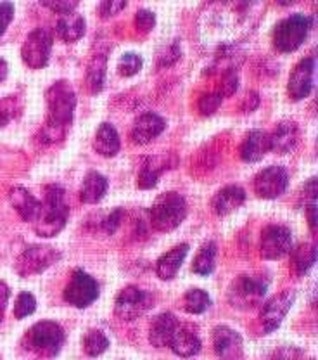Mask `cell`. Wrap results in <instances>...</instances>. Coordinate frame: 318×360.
<instances>
[{"instance_id":"cell-1","label":"cell","mask_w":318,"mask_h":360,"mask_svg":"<svg viewBox=\"0 0 318 360\" xmlns=\"http://www.w3.org/2000/svg\"><path fill=\"white\" fill-rule=\"evenodd\" d=\"M47 122L40 132V141L44 144H55L66 135V130L73 123L77 110V94L69 82L59 80L52 84L46 92Z\"/></svg>"},{"instance_id":"cell-2","label":"cell","mask_w":318,"mask_h":360,"mask_svg":"<svg viewBox=\"0 0 318 360\" xmlns=\"http://www.w3.org/2000/svg\"><path fill=\"white\" fill-rule=\"evenodd\" d=\"M69 217L65 187L52 184L46 189V200L42 202V213L35 224V232L40 238H54L66 227Z\"/></svg>"},{"instance_id":"cell-3","label":"cell","mask_w":318,"mask_h":360,"mask_svg":"<svg viewBox=\"0 0 318 360\" xmlns=\"http://www.w3.org/2000/svg\"><path fill=\"white\" fill-rule=\"evenodd\" d=\"M66 333L62 326H59L54 321H42L37 322L35 326L26 331L25 345L28 350L40 357H58L65 347Z\"/></svg>"},{"instance_id":"cell-4","label":"cell","mask_w":318,"mask_h":360,"mask_svg":"<svg viewBox=\"0 0 318 360\" xmlns=\"http://www.w3.org/2000/svg\"><path fill=\"white\" fill-rule=\"evenodd\" d=\"M187 217V201L178 193H163L149 210V222L159 232L180 227Z\"/></svg>"},{"instance_id":"cell-5","label":"cell","mask_w":318,"mask_h":360,"mask_svg":"<svg viewBox=\"0 0 318 360\" xmlns=\"http://www.w3.org/2000/svg\"><path fill=\"white\" fill-rule=\"evenodd\" d=\"M270 279L267 276H237L228 288V302L239 310H251L267 296Z\"/></svg>"},{"instance_id":"cell-6","label":"cell","mask_w":318,"mask_h":360,"mask_svg":"<svg viewBox=\"0 0 318 360\" xmlns=\"http://www.w3.org/2000/svg\"><path fill=\"white\" fill-rule=\"evenodd\" d=\"M313 20L305 14H291L275 25L272 42L279 52H294L301 47L308 37Z\"/></svg>"},{"instance_id":"cell-7","label":"cell","mask_w":318,"mask_h":360,"mask_svg":"<svg viewBox=\"0 0 318 360\" xmlns=\"http://www.w3.org/2000/svg\"><path fill=\"white\" fill-rule=\"evenodd\" d=\"M154 307V298L149 291L138 286H126L118 292L114 302V314L123 321H135Z\"/></svg>"},{"instance_id":"cell-8","label":"cell","mask_w":318,"mask_h":360,"mask_svg":"<svg viewBox=\"0 0 318 360\" xmlns=\"http://www.w3.org/2000/svg\"><path fill=\"white\" fill-rule=\"evenodd\" d=\"M62 255L55 248L46 245H33L28 246L16 260V272L21 277L39 276L46 272L48 267L58 264Z\"/></svg>"},{"instance_id":"cell-9","label":"cell","mask_w":318,"mask_h":360,"mask_svg":"<svg viewBox=\"0 0 318 360\" xmlns=\"http://www.w3.org/2000/svg\"><path fill=\"white\" fill-rule=\"evenodd\" d=\"M99 283L93 279L91 274H87L81 269H77L71 274V279L66 284L62 296H65L66 303H69L71 307L87 309L99 298Z\"/></svg>"},{"instance_id":"cell-10","label":"cell","mask_w":318,"mask_h":360,"mask_svg":"<svg viewBox=\"0 0 318 360\" xmlns=\"http://www.w3.org/2000/svg\"><path fill=\"white\" fill-rule=\"evenodd\" d=\"M52 33L47 28L40 26L28 33L23 47H21V58L33 70L46 68L52 52Z\"/></svg>"},{"instance_id":"cell-11","label":"cell","mask_w":318,"mask_h":360,"mask_svg":"<svg viewBox=\"0 0 318 360\" xmlns=\"http://www.w3.org/2000/svg\"><path fill=\"white\" fill-rule=\"evenodd\" d=\"M293 250V232L279 224L267 225L261 231L260 253L265 260H280Z\"/></svg>"},{"instance_id":"cell-12","label":"cell","mask_w":318,"mask_h":360,"mask_svg":"<svg viewBox=\"0 0 318 360\" xmlns=\"http://www.w3.org/2000/svg\"><path fill=\"white\" fill-rule=\"evenodd\" d=\"M317 75V58L315 56H306L293 68L287 82V94L293 101H303L312 94L315 87Z\"/></svg>"},{"instance_id":"cell-13","label":"cell","mask_w":318,"mask_h":360,"mask_svg":"<svg viewBox=\"0 0 318 360\" xmlns=\"http://www.w3.org/2000/svg\"><path fill=\"white\" fill-rule=\"evenodd\" d=\"M296 300V291L294 290H286L277 292L275 296H272L267 303L263 305L260 312V322L263 333H273L280 328V324L284 322L286 315L289 314L291 307H293Z\"/></svg>"},{"instance_id":"cell-14","label":"cell","mask_w":318,"mask_h":360,"mask_svg":"<svg viewBox=\"0 0 318 360\" xmlns=\"http://www.w3.org/2000/svg\"><path fill=\"white\" fill-rule=\"evenodd\" d=\"M289 187V174L280 165L263 168L254 179V191L263 200H277Z\"/></svg>"},{"instance_id":"cell-15","label":"cell","mask_w":318,"mask_h":360,"mask_svg":"<svg viewBox=\"0 0 318 360\" xmlns=\"http://www.w3.org/2000/svg\"><path fill=\"white\" fill-rule=\"evenodd\" d=\"M213 350L222 360H241L244 354V341L235 329L216 326L213 329Z\"/></svg>"},{"instance_id":"cell-16","label":"cell","mask_w":318,"mask_h":360,"mask_svg":"<svg viewBox=\"0 0 318 360\" xmlns=\"http://www.w3.org/2000/svg\"><path fill=\"white\" fill-rule=\"evenodd\" d=\"M166 130V120L158 112H144L135 120L130 137L137 146H145Z\"/></svg>"},{"instance_id":"cell-17","label":"cell","mask_w":318,"mask_h":360,"mask_svg":"<svg viewBox=\"0 0 318 360\" xmlns=\"http://www.w3.org/2000/svg\"><path fill=\"white\" fill-rule=\"evenodd\" d=\"M175 160L173 155H161V156H149L145 158L144 165L140 167V172H138L137 184L140 189H154L158 186V180L161 175L164 174L170 168H175Z\"/></svg>"},{"instance_id":"cell-18","label":"cell","mask_w":318,"mask_h":360,"mask_svg":"<svg viewBox=\"0 0 318 360\" xmlns=\"http://www.w3.org/2000/svg\"><path fill=\"white\" fill-rule=\"evenodd\" d=\"M268 137H270V151L275 155H289L298 146L299 127L293 120H284V122L277 123L273 132L268 134Z\"/></svg>"},{"instance_id":"cell-19","label":"cell","mask_w":318,"mask_h":360,"mask_svg":"<svg viewBox=\"0 0 318 360\" xmlns=\"http://www.w3.org/2000/svg\"><path fill=\"white\" fill-rule=\"evenodd\" d=\"M9 201L25 222L37 224L40 213H42V201L37 200L28 189H25V187H13L9 193Z\"/></svg>"},{"instance_id":"cell-20","label":"cell","mask_w":318,"mask_h":360,"mask_svg":"<svg viewBox=\"0 0 318 360\" xmlns=\"http://www.w3.org/2000/svg\"><path fill=\"white\" fill-rule=\"evenodd\" d=\"M178 324L180 322L171 312H163L158 317H154V321L151 322V328H149V341H151L152 347H168L175 331H177Z\"/></svg>"},{"instance_id":"cell-21","label":"cell","mask_w":318,"mask_h":360,"mask_svg":"<svg viewBox=\"0 0 318 360\" xmlns=\"http://www.w3.org/2000/svg\"><path fill=\"white\" fill-rule=\"evenodd\" d=\"M241 158L248 163H256L263 160L267 153H270V137L263 130H251L246 134L241 148H239Z\"/></svg>"},{"instance_id":"cell-22","label":"cell","mask_w":318,"mask_h":360,"mask_svg":"<svg viewBox=\"0 0 318 360\" xmlns=\"http://www.w3.org/2000/svg\"><path fill=\"white\" fill-rule=\"evenodd\" d=\"M168 347H170L178 357L189 359L199 354L201 348H203V343H201V338L196 335V331H194L190 326L178 324L177 331H175V335L171 338Z\"/></svg>"},{"instance_id":"cell-23","label":"cell","mask_w":318,"mask_h":360,"mask_svg":"<svg viewBox=\"0 0 318 360\" xmlns=\"http://www.w3.org/2000/svg\"><path fill=\"white\" fill-rule=\"evenodd\" d=\"M246 202V191L239 186H227L220 189L211 200V208L216 215L225 217Z\"/></svg>"},{"instance_id":"cell-24","label":"cell","mask_w":318,"mask_h":360,"mask_svg":"<svg viewBox=\"0 0 318 360\" xmlns=\"http://www.w3.org/2000/svg\"><path fill=\"white\" fill-rule=\"evenodd\" d=\"M189 255V245L187 243H180L175 248H171L168 253H164L156 264V274L161 281H171L180 270L183 260Z\"/></svg>"},{"instance_id":"cell-25","label":"cell","mask_w":318,"mask_h":360,"mask_svg":"<svg viewBox=\"0 0 318 360\" xmlns=\"http://www.w3.org/2000/svg\"><path fill=\"white\" fill-rule=\"evenodd\" d=\"M93 149L104 158H114L121 149V139L111 123H100L93 137Z\"/></svg>"},{"instance_id":"cell-26","label":"cell","mask_w":318,"mask_h":360,"mask_svg":"<svg viewBox=\"0 0 318 360\" xmlns=\"http://www.w3.org/2000/svg\"><path fill=\"white\" fill-rule=\"evenodd\" d=\"M55 32L65 40L66 44H74L84 39L87 32V22H85L81 14H77V11L68 14H62L55 25Z\"/></svg>"},{"instance_id":"cell-27","label":"cell","mask_w":318,"mask_h":360,"mask_svg":"<svg viewBox=\"0 0 318 360\" xmlns=\"http://www.w3.org/2000/svg\"><path fill=\"white\" fill-rule=\"evenodd\" d=\"M107 187H110V182L99 172L91 170L87 175H85L84 182H81L80 187V201L85 202V205H97L107 193Z\"/></svg>"},{"instance_id":"cell-28","label":"cell","mask_w":318,"mask_h":360,"mask_svg":"<svg viewBox=\"0 0 318 360\" xmlns=\"http://www.w3.org/2000/svg\"><path fill=\"white\" fill-rule=\"evenodd\" d=\"M106 66L107 56L104 52L93 56L87 71V85L91 92L99 94L104 89V84H106Z\"/></svg>"},{"instance_id":"cell-29","label":"cell","mask_w":318,"mask_h":360,"mask_svg":"<svg viewBox=\"0 0 318 360\" xmlns=\"http://www.w3.org/2000/svg\"><path fill=\"white\" fill-rule=\"evenodd\" d=\"M216 255H218V246L215 241H206L199 250L197 257L194 258L192 270L199 276H209L216 267Z\"/></svg>"},{"instance_id":"cell-30","label":"cell","mask_w":318,"mask_h":360,"mask_svg":"<svg viewBox=\"0 0 318 360\" xmlns=\"http://www.w3.org/2000/svg\"><path fill=\"white\" fill-rule=\"evenodd\" d=\"M317 262V246L312 243H301L293 253V269L299 276H305Z\"/></svg>"},{"instance_id":"cell-31","label":"cell","mask_w":318,"mask_h":360,"mask_svg":"<svg viewBox=\"0 0 318 360\" xmlns=\"http://www.w3.org/2000/svg\"><path fill=\"white\" fill-rule=\"evenodd\" d=\"M211 307V298L204 290H190L183 295L182 300V309L185 310L187 314L199 315L204 314L206 310Z\"/></svg>"},{"instance_id":"cell-32","label":"cell","mask_w":318,"mask_h":360,"mask_svg":"<svg viewBox=\"0 0 318 360\" xmlns=\"http://www.w3.org/2000/svg\"><path fill=\"white\" fill-rule=\"evenodd\" d=\"M81 347H84V352L88 357H99L110 348V338L104 335L100 329H91L84 336Z\"/></svg>"},{"instance_id":"cell-33","label":"cell","mask_w":318,"mask_h":360,"mask_svg":"<svg viewBox=\"0 0 318 360\" xmlns=\"http://www.w3.org/2000/svg\"><path fill=\"white\" fill-rule=\"evenodd\" d=\"M21 99L18 96H9L0 99V129L6 127L7 123L13 122L21 112Z\"/></svg>"},{"instance_id":"cell-34","label":"cell","mask_w":318,"mask_h":360,"mask_svg":"<svg viewBox=\"0 0 318 360\" xmlns=\"http://www.w3.org/2000/svg\"><path fill=\"white\" fill-rule=\"evenodd\" d=\"M142 65H144V61L137 52H125L118 61V71L121 77L128 78L137 75L142 70Z\"/></svg>"},{"instance_id":"cell-35","label":"cell","mask_w":318,"mask_h":360,"mask_svg":"<svg viewBox=\"0 0 318 360\" xmlns=\"http://www.w3.org/2000/svg\"><path fill=\"white\" fill-rule=\"evenodd\" d=\"M37 310V298L32 292L23 291L16 300V305H14V315L16 319H25L29 317L32 314H35Z\"/></svg>"},{"instance_id":"cell-36","label":"cell","mask_w":318,"mask_h":360,"mask_svg":"<svg viewBox=\"0 0 318 360\" xmlns=\"http://www.w3.org/2000/svg\"><path fill=\"white\" fill-rule=\"evenodd\" d=\"M222 101H223V97L220 92L204 94V96L199 99V112L204 116L213 115V112L220 108Z\"/></svg>"},{"instance_id":"cell-37","label":"cell","mask_w":318,"mask_h":360,"mask_svg":"<svg viewBox=\"0 0 318 360\" xmlns=\"http://www.w3.org/2000/svg\"><path fill=\"white\" fill-rule=\"evenodd\" d=\"M180 56H182L180 44H178V40H175L173 44H170L166 49H164V52H161L159 65L161 66L175 65V63H177L178 59H180Z\"/></svg>"},{"instance_id":"cell-38","label":"cell","mask_w":318,"mask_h":360,"mask_svg":"<svg viewBox=\"0 0 318 360\" xmlns=\"http://www.w3.org/2000/svg\"><path fill=\"white\" fill-rule=\"evenodd\" d=\"M135 25L142 33H149L156 25V14L149 9H140L137 11L135 16Z\"/></svg>"},{"instance_id":"cell-39","label":"cell","mask_w":318,"mask_h":360,"mask_svg":"<svg viewBox=\"0 0 318 360\" xmlns=\"http://www.w3.org/2000/svg\"><path fill=\"white\" fill-rule=\"evenodd\" d=\"M237 89H239L237 71H227V73H223L222 89H220V94H222V97L234 96L235 90H237Z\"/></svg>"},{"instance_id":"cell-40","label":"cell","mask_w":318,"mask_h":360,"mask_svg":"<svg viewBox=\"0 0 318 360\" xmlns=\"http://www.w3.org/2000/svg\"><path fill=\"white\" fill-rule=\"evenodd\" d=\"M42 6L48 7L51 11H54V13L61 14L62 16V14L77 11L78 2H74V0H48V2H42Z\"/></svg>"},{"instance_id":"cell-41","label":"cell","mask_w":318,"mask_h":360,"mask_svg":"<svg viewBox=\"0 0 318 360\" xmlns=\"http://www.w3.org/2000/svg\"><path fill=\"white\" fill-rule=\"evenodd\" d=\"M123 215H125V212H123V208H116L113 212L110 213V215L106 217V219L102 220V229L107 232V234H114L116 229L119 227V224H121L123 220Z\"/></svg>"},{"instance_id":"cell-42","label":"cell","mask_w":318,"mask_h":360,"mask_svg":"<svg viewBox=\"0 0 318 360\" xmlns=\"http://www.w3.org/2000/svg\"><path fill=\"white\" fill-rule=\"evenodd\" d=\"M126 7V2L123 0H106V2L99 4V14L102 18H111L114 14H118L119 11H123Z\"/></svg>"},{"instance_id":"cell-43","label":"cell","mask_w":318,"mask_h":360,"mask_svg":"<svg viewBox=\"0 0 318 360\" xmlns=\"http://www.w3.org/2000/svg\"><path fill=\"white\" fill-rule=\"evenodd\" d=\"M14 18V4L0 2V37L6 33L7 26L11 25Z\"/></svg>"},{"instance_id":"cell-44","label":"cell","mask_w":318,"mask_h":360,"mask_svg":"<svg viewBox=\"0 0 318 360\" xmlns=\"http://www.w3.org/2000/svg\"><path fill=\"white\" fill-rule=\"evenodd\" d=\"M246 103H248V106L242 108L246 112H251L254 111L258 108V104H260V96H258V92H248V97H246Z\"/></svg>"},{"instance_id":"cell-45","label":"cell","mask_w":318,"mask_h":360,"mask_svg":"<svg viewBox=\"0 0 318 360\" xmlns=\"http://www.w3.org/2000/svg\"><path fill=\"white\" fill-rule=\"evenodd\" d=\"M9 296H11V288L7 286L4 281H0V309L6 310L7 302H9Z\"/></svg>"},{"instance_id":"cell-46","label":"cell","mask_w":318,"mask_h":360,"mask_svg":"<svg viewBox=\"0 0 318 360\" xmlns=\"http://www.w3.org/2000/svg\"><path fill=\"white\" fill-rule=\"evenodd\" d=\"M7 73H9V65H7V61H4V59L0 58V82L6 80Z\"/></svg>"},{"instance_id":"cell-47","label":"cell","mask_w":318,"mask_h":360,"mask_svg":"<svg viewBox=\"0 0 318 360\" xmlns=\"http://www.w3.org/2000/svg\"><path fill=\"white\" fill-rule=\"evenodd\" d=\"M2 319H4V310L0 309V322H2Z\"/></svg>"},{"instance_id":"cell-48","label":"cell","mask_w":318,"mask_h":360,"mask_svg":"<svg viewBox=\"0 0 318 360\" xmlns=\"http://www.w3.org/2000/svg\"><path fill=\"white\" fill-rule=\"evenodd\" d=\"M0 360H2V359H0Z\"/></svg>"}]
</instances>
